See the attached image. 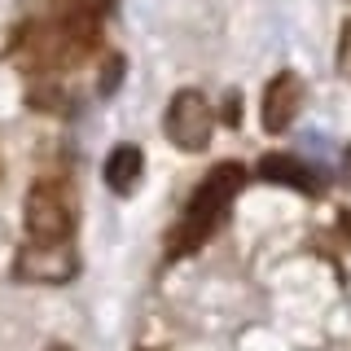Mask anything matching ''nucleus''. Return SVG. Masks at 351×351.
<instances>
[{
  "instance_id": "5",
  "label": "nucleus",
  "mask_w": 351,
  "mask_h": 351,
  "mask_svg": "<svg viewBox=\"0 0 351 351\" xmlns=\"http://www.w3.org/2000/svg\"><path fill=\"white\" fill-rule=\"evenodd\" d=\"M299 110H303V80L294 71L272 75L268 88H263V101H259L263 132H285L294 119H299Z\"/></svg>"
},
{
  "instance_id": "6",
  "label": "nucleus",
  "mask_w": 351,
  "mask_h": 351,
  "mask_svg": "<svg viewBox=\"0 0 351 351\" xmlns=\"http://www.w3.org/2000/svg\"><path fill=\"white\" fill-rule=\"evenodd\" d=\"M259 180H268V184H285V189L307 193V197L325 193V176L316 171L312 162L294 158V154H263V158H259Z\"/></svg>"
},
{
  "instance_id": "4",
  "label": "nucleus",
  "mask_w": 351,
  "mask_h": 351,
  "mask_svg": "<svg viewBox=\"0 0 351 351\" xmlns=\"http://www.w3.org/2000/svg\"><path fill=\"white\" fill-rule=\"evenodd\" d=\"M162 128H167V141L176 149H206L211 145V132H215V110L206 101L197 88H180V93L171 97L167 106V119H162Z\"/></svg>"
},
{
  "instance_id": "11",
  "label": "nucleus",
  "mask_w": 351,
  "mask_h": 351,
  "mask_svg": "<svg viewBox=\"0 0 351 351\" xmlns=\"http://www.w3.org/2000/svg\"><path fill=\"white\" fill-rule=\"evenodd\" d=\"M0 184H5V154H0Z\"/></svg>"
},
{
  "instance_id": "7",
  "label": "nucleus",
  "mask_w": 351,
  "mask_h": 351,
  "mask_svg": "<svg viewBox=\"0 0 351 351\" xmlns=\"http://www.w3.org/2000/svg\"><path fill=\"white\" fill-rule=\"evenodd\" d=\"M18 277H36V281H66L75 277V250L71 241L66 246H36V241H27V246L18 250Z\"/></svg>"
},
{
  "instance_id": "2",
  "label": "nucleus",
  "mask_w": 351,
  "mask_h": 351,
  "mask_svg": "<svg viewBox=\"0 0 351 351\" xmlns=\"http://www.w3.org/2000/svg\"><path fill=\"white\" fill-rule=\"evenodd\" d=\"M241 184H246V167H241V162H219V167H211L202 176V184L193 189L180 224H176L171 237H167V259L193 255L197 246L211 241V233L228 219V211H233V197L241 193Z\"/></svg>"
},
{
  "instance_id": "10",
  "label": "nucleus",
  "mask_w": 351,
  "mask_h": 351,
  "mask_svg": "<svg viewBox=\"0 0 351 351\" xmlns=\"http://www.w3.org/2000/svg\"><path fill=\"white\" fill-rule=\"evenodd\" d=\"M338 66L351 75V22L343 27V40H338Z\"/></svg>"
},
{
  "instance_id": "3",
  "label": "nucleus",
  "mask_w": 351,
  "mask_h": 351,
  "mask_svg": "<svg viewBox=\"0 0 351 351\" xmlns=\"http://www.w3.org/2000/svg\"><path fill=\"white\" fill-rule=\"evenodd\" d=\"M22 219H27V241H36V246H66L75 233V189L62 176H40L27 189Z\"/></svg>"
},
{
  "instance_id": "9",
  "label": "nucleus",
  "mask_w": 351,
  "mask_h": 351,
  "mask_svg": "<svg viewBox=\"0 0 351 351\" xmlns=\"http://www.w3.org/2000/svg\"><path fill=\"white\" fill-rule=\"evenodd\" d=\"M119 75H123V58H119V53H110V66L101 71V93H106V97L119 88Z\"/></svg>"
},
{
  "instance_id": "8",
  "label": "nucleus",
  "mask_w": 351,
  "mask_h": 351,
  "mask_svg": "<svg viewBox=\"0 0 351 351\" xmlns=\"http://www.w3.org/2000/svg\"><path fill=\"white\" fill-rule=\"evenodd\" d=\"M101 176H106V184L114 193H132L141 184V176H145V154H141L136 145H114Z\"/></svg>"
},
{
  "instance_id": "1",
  "label": "nucleus",
  "mask_w": 351,
  "mask_h": 351,
  "mask_svg": "<svg viewBox=\"0 0 351 351\" xmlns=\"http://www.w3.org/2000/svg\"><path fill=\"white\" fill-rule=\"evenodd\" d=\"M97 22L101 18L84 14V9H66V14L53 18V22H27L18 44H14V58L22 62V71L36 75V80L75 71V66L97 49Z\"/></svg>"
}]
</instances>
